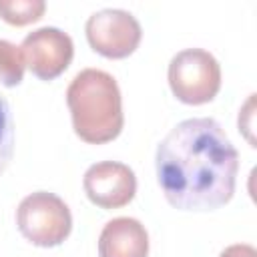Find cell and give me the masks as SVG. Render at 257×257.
<instances>
[{"label": "cell", "mask_w": 257, "mask_h": 257, "mask_svg": "<svg viewBox=\"0 0 257 257\" xmlns=\"http://www.w3.org/2000/svg\"><path fill=\"white\" fill-rule=\"evenodd\" d=\"M16 227L36 247H58L72 231V215L58 195L36 191L18 203Z\"/></svg>", "instance_id": "3957f363"}, {"label": "cell", "mask_w": 257, "mask_h": 257, "mask_svg": "<svg viewBox=\"0 0 257 257\" xmlns=\"http://www.w3.org/2000/svg\"><path fill=\"white\" fill-rule=\"evenodd\" d=\"M253 108H255V94H251L247 98L245 106L239 110V133L245 135V139L251 143V147H255V139L251 135V131H253V116H255Z\"/></svg>", "instance_id": "7c38bea8"}, {"label": "cell", "mask_w": 257, "mask_h": 257, "mask_svg": "<svg viewBox=\"0 0 257 257\" xmlns=\"http://www.w3.org/2000/svg\"><path fill=\"white\" fill-rule=\"evenodd\" d=\"M169 86L185 104L211 102L221 90V66L203 48H185L169 62Z\"/></svg>", "instance_id": "277c9868"}, {"label": "cell", "mask_w": 257, "mask_h": 257, "mask_svg": "<svg viewBox=\"0 0 257 257\" xmlns=\"http://www.w3.org/2000/svg\"><path fill=\"white\" fill-rule=\"evenodd\" d=\"M157 181L167 203L181 211H215L233 199L239 153L209 116L181 120L159 143Z\"/></svg>", "instance_id": "6da1fadb"}, {"label": "cell", "mask_w": 257, "mask_h": 257, "mask_svg": "<svg viewBox=\"0 0 257 257\" xmlns=\"http://www.w3.org/2000/svg\"><path fill=\"white\" fill-rule=\"evenodd\" d=\"M26 68L40 80L58 78L72 62V38L54 26H42L24 36L20 44Z\"/></svg>", "instance_id": "8992f818"}, {"label": "cell", "mask_w": 257, "mask_h": 257, "mask_svg": "<svg viewBox=\"0 0 257 257\" xmlns=\"http://www.w3.org/2000/svg\"><path fill=\"white\" fill-rule=\"evenodd\" d=\"M82 187L92 205L100 209H120L135 199L137 177L124 163L100 161L86 169Z\"/></svg>", "instance_id": "52a82bcc"}, {"label": "cell", "mask_w": 257, "mask_h": 257, "mask_svg": "<svg viewBox=\"0 0 257 257\" xmlns=\"http://www.w3.org/2000/svg\"><path fill=\"white\" fill-rule=\"evenodd\" d=\"M14 155V122L6 98L0 94V175L6 171Z\"/></svg>", "instance_id": "8fae6325"}, {"label": "cell", "mask_w": 257, "mask_h": 257, "mask_svg": "<svg viewBox=\"0 0 257 257\" xmlns=\"http://www.w3.org/2000/svg\"><path fill=\"white\" fill-rule=\"evenodd\" d=\"M24 56L20 46L0 38V82L4 86H16L24 78Z\"/></svg>", "instance_id": "30bf717a"}, {"label": "cell", "mask_w": 257, "mask_h": 257, "mask_svg": "<svg viewBox=\"0 0 257 257\" xmlns=\"http://www.w3.org/2000/svg\"><path fill=\"white\" fill-rule=\"evenodd\" d=\"M98 257H149V233L139 219H110L98 235Z\"/></svg>", "instance_id": "ba28073f"}, {"label": "cell", "mask_w": 257, "mask_h": 257, "mask_svg": "<svg viewBox=\"0 0 257 257\" xmlns=\"http://www.w3.org/2000/svg\"><path fill=\"white\" fill-rule=\"evenodd\" d=\"M44 10V0H0V18L12 26H26L38 22Z\"/></svg>", "instance_id": "9c48e42d"}, {"label": "cell", "mask_w": 257, "mask_h": 257, "mask_svg": "<svg viewBox=\"0 0 257 257\" xmlns=\"http://www.w3.org/2000/svg\"><path fill=\"white\" fill-rule=\"evenodd\" d=\"M219 257H257V251L249 243H235L221 251Z\"/></svg>", "instance_id": "4fadbf2b"}, {"label": "cell", "mask_w": 257, "mask_h": 257, "mask_svg": "<svg viewBox=\"0 0 257 257\" xmlns=\"http://www.w3.org/2000/svg\"><path fill=\"white\" fill-rule=\"evenodd\" d=\"M66 104L76 137L88 145L114 141L124 124L120 88L100 68L80 70L66 88Z\"/></svg>", "instance_id": "7a4b0ae2"}, {"label": "cell", "mask_w": 257, "mask_h": 257, "mask_svg": "<svg viewBox=\"0 0 257 257\" xmlns=\"http://www.w3.org/2000/svg\"><path fill=\"white\" fill-rule=\"evenodd\" d=\"M84 32L90 48L112 60L131 56L143 38L139 20L120 8H102L90 14L84 24Z\"/></svg>", "instance_id": "5b68a950"}]
</instances>
